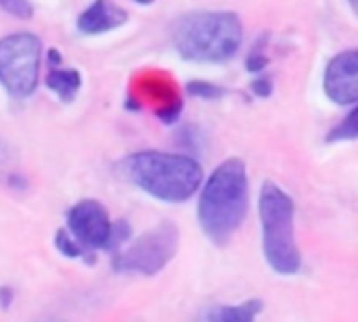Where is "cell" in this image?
Returning a JSON list of instances; mask_svg holds the SVG:
<instances>
[{"instance_id": "cell-16", "label": "cell", "mask_w": 358, "mask_h": 322, "mask_svg": "<svg viewBox=\"0 0 358 322\" xmlns=\"http://www.w3.org/2000/svg\"><path fill=\"white\" fill-rule=\"evenodd\" d=\"M130 235H132V230H130V224H128L126 220L113 222V224H111V233H109V241H107V247H105V249H109V251L122 249V245H124L126 241H130Z\"/></svg>"}, {"instance_id": "cell-4", "label": "cell", "mask_w": 358, "mask_h": 322, "mask_svg": "<svg viewBox=\"0 0 358 322\" xmlns=\"http://www.w3.org/2000/svg\"><path fill=\"white\" fill-rule=\"evenodd\" d=\"M260 222H262V247L268 266L292 277L300 270L302 258L294 237V201L275 182H264L258 201Z\"/></svg>"}, {"instance_id": "cell-23", "label": "cell", "mask_w": 358, "mask_h": 322, "mask_svg": "<svg viewBox=\"0 0 358 322\" xmlns=\"http://www.w3.org/2000/svg\"><path fill=\"white\" fill-rule=\"evenodd\" d=\"M132 2H136V4H141V6H149V4H153L155 0H132Z\"/></svg>"}, {"instance_id": "cell-12", "label": "cell", "mask_w": 358, "mask_h": 322, "mask_svg": "<svg viewBox=\"0 0 358 322\" xmlns=\"http://www.w3.org/2000/svg\"><path fill=\"white\" fill-rule=\"evenodd\" d=\"M358 138V105L327 134V142H342Z\"/></svg>"}, {"instance_id": "cell-10", "label": "cell", "mask_w": 358, "mask_h": 322, "mask_svg": "<svg viewBox=\"0 0 358 322\" xmlns=\"http://www.w3.org/2000/svg\"><path fill=\"white\" fill-rule=\"evenodd\" d=\"M46 88L52 90L63 103H69V101L76 98V94L82 88V73L78 69L55 67L46 75Z\"/></svg>"}, {"instance_id": "cell-9", "label": "cell", "mask_w": 358, "mask_h": 322, "mask_svg": "<svg viewBox=\"0 0 358 322\" xmlns=\"http://www.w3.org/2000/svg\"><path fill=\"white\" fill-rule=\"evenodd\" d=\"M128 21V13L113 0H92L76 19V27L84 36H99L122 27Z\"/></svg>"}, {"instance_id": "cell-14", "label": "cell", "mask_w": 358, "mask_h": 322, "mask_svg": "<svg viewBox=\"0 0 358 322\" xmlns=\"http://www.w3.org/2000/svg\"><path fill=\"white\" fill-rule=\"evenodd\" d=\"M266 65H268L266 40H264V38H260V40H256L254 48L250 50L248 61H245V67H248V71H252V73H262V69H264Z\"/></svg>"}, {"instance_id": "cell-22", "label": "cell", "mask_w": 358, "mask_h": 322, "mask_svg": "<svg viewBox=\"0 0 358 322\" xmlns=\"http://www.w3.org/2000/svg\"><path fill=\"white\" fill-rule=\"evenodd\" d=\"M46 59H48V63L52 65V69H55V67H59V65H61V61H63V59H61V52H59V50H55V48H48Z\"/></svg>"}, {"instance_id": "cell-2", "label": "cell", "mask_w": 358, "mask_h": 322, "mask_svg": "<svg viewBox=\"0 0 358 322\" xmlns=\"http://www.w3.org/2000/svg\"><path fill=\"white\" fill-rule=\"evenodd\" d=\"M243 42V23L233 10H191L172 23V44L185 61L224 63Z\"/></svg>"}, {"instance_id": "cell-8", "label": "cell", "mask_w": 358, "mask_h": 322, "mask_svg": "<svg viewBox=\"0 0 358 322\" xmlns=\"http://www.w3.org/2000/svg\"><path fill=\"white\" fill-rule=\"evenodd\" d=\"M323 90L336 105H358V48L344 50L327 63Z\"/></svg>"}, {"instance_id": "cell-7", "label": "cell", "mask_w": 358, "mask_h": 322, "mask_svg": "<svg viewBox=\"0 0 358 322\" xmlns=\"http://www.w3.org/2000/svg\"><path fill=\"white\" fill-rule=\"evenodd\" d=\"M111 224L113 222L109 220L107 210L94 199H84V201L76 203L67 214V230L86 249L88 256L94 249L107 247Z\"/></svg>"}, {"instance_id": "cell-11", "label": "cell", "mask_w": 358, "mask_h": 322, "mask_svg": "<svg viewBox=\"0 0 358 322\" xmlns=\"http://www.w3.org/2000/svg\"><path fill=\"white\" fill-rule=\"evenodd\" d=\"M262 304L256 300L237 304V306H216L210 310L208 322H256Z\"/></svg>"}, {"instance_id": "cell-1", "label": "cell", "mask_w": 358, "mask_h": 322, "mask_svg": "<svg viewBox=\"0 0 358 322\" xmlns=\"http://www.w3.org/2000/svg\"><path fill=\"white\" fill-rule=\"evenodd\" d=\"M250 199V184H248V170L245 163L237 157L222 161L206 180L197 218L201 230L210 241L224 247L239 230Z\"/></svg>"}, {"instance_id": "cell-18", "label": "cell", "mask_w": 358, "mask_h": 322, "mask_svg": "<svg viewBox=\"0 0 358 322\" xmlns=\"http://www.w3.org/2000/svg\"><path fill=\"white\" fill-rule=\"evenodd\" d=\"M180 111H182V101H180V98H172L168 105L159 107L155 113H157V117H159L164 124H174V122H178Z\"/></svg>"}, {"instance_id": "cell-19", "label": "cell", "mask_w": 358, "mask_h": 322, "mask_svg": "<svg viewBox=\"0 0 358 322\" xmlns=\"http://www.w3.org/2000/svg\"><path fill=\"white\" fill-rule=\"evenodd\" d=\"M252 90H254L256 96L266 98V96L273 94V80H271L268 75H258V78L252 82Z\"/></svg>"}, {"instance_id": "cell-17", "label": "cell", "mask_w": 358, "mask_h": 322, "mask_svg": "<svg viewBox=\"0 0 358 322\" xmlns=\"http://www.w3.org/2000/svg\"><path fill=\"white\" fill-rule=\"evenodd\" d=\"M0 8L15 17V19H21V21H27L34 17V6L29 0H0Z\"/></svg>"}, {"instance_id": "cell-15", "label": "cell", "mask_w": 358, "mask_h": 322, "mask_svg": "<svg viewBox=\"0 0 358 322\" xmlns=\"http://www.w3.org/2000/svg\"><path fill=\"white\" fill-rule=\"evenodd\" d=\"M187 92L191 96H197V98H206V101H214V98H220L224 94V90L216 84H208V82H201V80H195V82H189L187 84Z\"/></svg>"}, {"instance_id": "cell-24", "label": "cell", "mask_w": 358, "mask_h": 322, "mask_svg": "<svg viewBox=\"0 0 358 322\" xmlns=\"http://www.w3.org/2000/svg\"><path fill=\"white\" fill-rule=\"evenodd\" d=\"M348 2H350V6H352V8L358 13V0H348Z\"/></svg>"}, {"instance_id": "cell-6", "label": "cell", "mask_w": 358, "mask_h": 322, "mask_svg": "<svg viewBox=\"0 0 358 322\" xmlns=\"http://www.w3.org/2000/svg\"><path fill=\"white\" fill-rule=\"evenodd\" d=\"M178 226L174 222H162L141 235L128 247L117 249L111 266L117 272H138L145 277H153L170 264V260L178 251Z\"/></svg>"}, {"instance_id": "cell-21", "label": "cell", "mask_w": 358, "mask_h": 322, "mask_svg": "<svg viewBox=\"0 0 358 322\" xmlns=\"http://www.w3.org/2000/svg\"><path fill=\"white\" fill-rule=\"evenodd\" d=\"M13 298H15L13 289H8V287H0V308H2V310H8V308H10Z\"/></svg>"}, {"instance_id": "cell-5", "label": "cell", "mask_w": 358, "mask_h": 322, "mask_svg": "<svg viewBox=\"0 0 358 322\" xmlns=\"http://www.w3.org/2000/svg\"><path fill=\"white\" fill-rule=\"evenodd\" d=\"M42 42L36 34L17 31L0 38V84L13 98H29L40 80Z\"/></svg>"}, {"instance_id": "cell-3", "label": "cell", "mask_w": 358, "mask_h": 322, "mask_svg": "<svg viewBox=\"0 0 358 322\" xmlns=\"http://www.w3.org/2000/svg\"><path fill=\"white\" fill-rule=\"evenodd\" d=\"M122 174L147 195L166 201H189L203 182V168L187 155L164 151H138L120 163Z\"/></svg>"}, {"instance_id": "cell-20", "label": "cell", "mask_w": 358, "mask_h": 322, "mask_svg": "<svg viewBox=\"0 0 358 322\" xmlns=\"http://www.w3.org/2000/svg\"><path fill=\"white\" fill-rule=\"evenodd\" d=\"M8 166H10V149H8L6 142L0 138V178L6 174Z\"/></svg>"}, {"instance_id": "cell-13", "label": "cell", "mask_w": 358, "mask_h": 322, "mask_svg": "<svg viewBox=\"0 0 358 322\" xmlns=\"http://www.w3.org/2000/svg\"><path fill=\"white\" fill-rule=\"evenodd\" d=\"M55 247H57V251L61 254V256H65V258H69V260H76V258H90L88 254H86V249L73 239V235L69 233V230H65V228H59L57 230V235H55Z\"/></svg>"}]
</instances>
